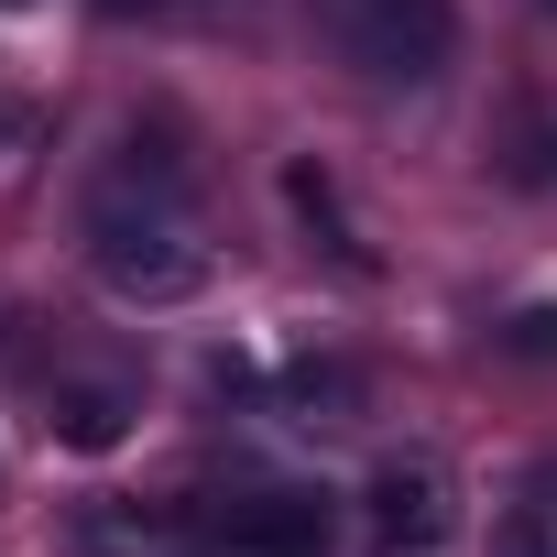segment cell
I'll use <instances>...</instances> for the list:
<instances>
[{
  "label": "cell",
  "mask_w": 557,
  "mask_h": 557,
  "mask_svg": "<svg viewBox=\"0 0 557 557\" xmlns=\"http://www.w3.org/2000/svg\"><path fill=\"white\" fill-rule=\"evenodd\" d=\"M88 262L121 307H186L208 285V240L186 219V175L153 153V164H121L99 197H88Z\"/></svg>",
  "instance_id": "6da1fadb"
},
{
  "label": "cell",
  "mask_w": 557,
  "mask_h": 557,
  "mask_svg": "<svg viewBox=\"0 0 557 557\" xmlns=\"http://www.w3.org/2000/svg\"><path fill=\"white\" fill-rule=\"evenodd\" d=\"M307 23L361 88H437L448 55H459L448 0H307Z\"/></svg>",
  "instance_id": "7a4b0ae2"
},
{
  "label": "cell",
  "mask_w": 557,
  "mask_h": 557,
  "mask_svg": "<svg viewBox=\"0 0 557 557\" xmlns=\"http://www.w3.org/2000/svg\"><path fill=\"white\" fill-rule=\"evenodd\" d=\"M197 535L219 557H329V503L318 492H230L219 513H197Z\"/></svg>",
  "instance_id": "3957f363"
},
{
  "label": "cell",
  "mask_w": 557,
  "mask_h": 557,
  "mask_svg": "<svg viewBox=\"0 0 557 557\" xmlns=\"http://www.w3.org/2000/svg\"><path fill=\"white\" fill-rule=\"evenodd\" d=\"M361 503H372V546H383V557H426V546H448V524H459L437 459H383Z\"/></svg>",
  "instance_id": "277c9868"
},
{
  "label": "cell",
  "mask_w": 557,
  "mask_h": 557,
  "mask_svg": "<svg viewBox=\"0 0 557 557\" xmlns=\"http://www.w3.org/2000/svg\"><path fill=\"white\" fill-rule=\"evenodd\" d=\"M285 208H296V230L350 273V285H372V273H383V262L361 251V230H350V208H339V175H329L318 153H296V164H285Z\"/></svg>",
  "instance_id": "5b68a950"
},
{
  "label": "cell",
  "mask_w": 557,
  "mask_h": 557,
  "mask_svg": "<svg viewBox=\"0 0 557 557\" xmlns=\"http://www.w3.org/2000/svg\"><path fill=\"white\" fill-rule=\"evenodd\" d=\"M45 437L77 448V459H110V448L132 437V394H121V383H66V394L45 405Z\"/></svg>",
  "instance_id": "8992f818"
},
{
  "label": "cell",
  "mask_w": 557,
  "mask_h": 557,
  "mask_svg": "<svg viewBox=\"0 0 557 557\" xmlns=\"http://www.w3.org/2000/svg\"><path fill=\"white\" fill-rule=\"evenodd\" d=\"M492 557H557V513H546V503H513V513L492 524Z\"/></svg>",
  "instance_id": "52a82bcc"
},
{
  "label": "cell",
  "mask_w": 557,
  "mask_h": 557,
  "mask_svg": "<svg viewBox=\"0 0 557 557\" xmlns=\"http://www.w3.org/2000/svg\"><path fill=\"white\" fill-rule=\"evenodd\" d=\"M503 350L535 361V372H557V307H513V318H503Z\"/></svg>",
  "instance_id": "ba28073f"
},
{
  "label": "cell",
  "mask_w": 557,
  "mask_h": 557,
  "mask_svg": "<svg viewBox=\"0 0 557 557\" xmlns=\"http://www.w3.org/2000/svg\"><path fill=\"white\" fill-rule=\"evenodd\" d=\"M361 383L339 372V361H296V405H350Z\"/></svg>",
  "instance_id": "9c48e42d"
},
{
  "label": "cell",
  "mask_w": 557,
  "mask_h": 557,
  "mask_svg": "<svg viewBox=\"0 0 557 557\" xmlns=\"http://www.w3.org/2000/svg\"><path fill=\"white\" fill-rule=\"evenodd\" d=\"M110 23H153V12H175V0H99Z\"/></svg>",
  "instance_id": "30bf717a"
},
{
  "label": "cell",
  "mask_w": 557,
  "mask_h": 557,
  "mask_svg": "<svg viewBox=\"0 0 557 557\" xmlns=\"http://www.w3.org/2000/svg\"><path fill=\"white\" fill-rule=\"evenodd\" d=\"M0 12H23V0H0Z\"/></svg>",
  "instance_id": "8fae6325"
},
{
  "label": "cell",
  "mask_w": 557,
  "mask_h": 557,
  "mask_svg": "<svg viewBox=\"0 0 557 557\" xmlns=\"http://www.w3.org/2000/svg\"><path fill=\"white\" fill-rule=\"evenodd\" d=\"M546 12H557V0H546Z\"/></svg>",
  "instance_id": "7c38bea8"
}]
</instances>
